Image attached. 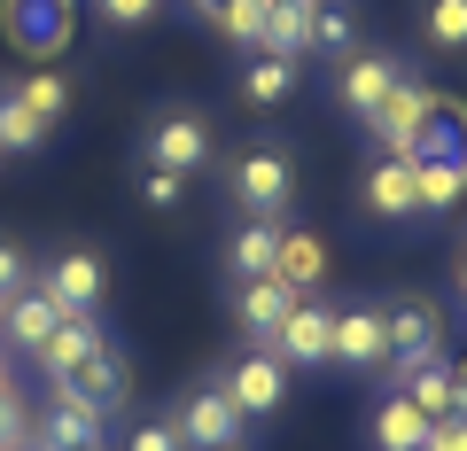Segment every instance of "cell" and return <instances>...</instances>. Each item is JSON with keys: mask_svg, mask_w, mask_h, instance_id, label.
I'll use <instances>...</instances> for the list:
<instances>
[{"mask_svg": "<svg viewBox=\"0 0 467 451\" xmlns=\"http://www.w3.org/2000/svg\"><path fill=\"white\" fill-rule=\"evenodd\" d=\"M0 24H8V39H16V55L55 63V55L70 47V32H78V0H8Z\"/></svg>", "mask_w": 467, "mask_h": 451, "instance_id": "1", "label": "cell"}, {"mask_svg": "<svg viewBox=\"0 0 467 451\" xmlns=\"http://www.w3.org/2000/svg\"><path fill=\"white\" fill-rule=\"evenodd\" d=\"M382 327H389V374L444 358V312H436V303L405 296V303H389V312H382Z\"/></svg>", "mask_w": 467, "mask_h": 451, "instance_id": "2", "label": "cell"}, {"mask_svg": "<svg viewBox=\"0 0 467 451\" xmlns=\"http://www.w3.org/2000/svg\"><path fill=\"white\" fill-rule=\"evenodd\" d=\"M281 366H327L335 358V312L327 303H312V296H296L288 303V319L273 327V343H265Z\"/></svg>", "mask_w": 467, "mask_h": 451, "instance_id": "3", "label": "cell"}, {"mask_svg": "<svg viewBox=\"0 0 467 451\" xmlns=\"http://www.w3.org/2000/svg\"><path fill=\"white\" fill-rule=\"evenodd\" d=\"M288 195H296V171H288L281 149H250L234 164V202H242V218H281Z\"/></svg>", "mask_w": 467, "mask_h": 451, "instance_id": "4", "label": "cell"}, {"mask_svg": "<svg viewBox=\"0 0 467 451\" xmlns=\"http://www.w3.org/2000/svg\"><path fill=\"white\" fill-rule=\"evenodd\" d=\"M398 78H405V63H398V55H358V47H350L343 63H335V101H343L350 118L367 125L374 109H382V94H389Z\"/></svg>", "mask_w": 467, "mask_h": 451, "instance_id": "5", "label": "cell"}, {"mask_svg": "<svg viewBox=\"0 0 467 451\" xmlns=\"http://www.w3.org/2000/svg\"><path fill=\"white\" fill-rule=\"evenodd\" d=\"M218 389L234 397V413H242V420H265L273 405L288 397V366L273 351H250V358H234V366H226V382H218Z\"/></svg>", "mask_w": 467, "mask_h": 451, "instance_id": "6", "label": "cell"}, {"mask_svg": "<svg viewBox=\"0 0 467 451\" xmlns=\"http://www.w3.org/2000/svg\"><path fill=\"white\" fill-rule=\"evenodd\" d=\"M149 164H156V171H180V179H195V171L211 164V125H202L195 109H171V118H156V133H149Z\"/></svg>", "mask_w": 467, "mask_h": 451, "instance_id": "7", "label": "cell"}, {"mask_svg": "<svg viewBox=\"0 0 467 451\" xmlns=\"http://www.w3.org/2000/svg\"><path fill=\"white\" fill-rule=\"evenodd\" d=\"M171 428H180L195 451H234L242 436H250V420L234 413V397H226V389H195V397L180 405V420H171Z\"/></svg>", "mask_w": 467, "mask_h": 451, "instance_id": "8", "label": "cell"}, {"mask_svg": "<svg viewBox=\"0 0 467 451\" xmlns=\"http://www.w3.org/2000/svg\"><path fill=\"white\" fill-rule=\"evenodd\" d=\"M327 366H343V374H374V366H389V327H382V312L374 303H350V312H335V358Z\"/></svg>", "mask_w": 467, "mask_h": 451, "instance_id": "9", "label": "cell"}, {"mask_svg": "<svg viewBox=\"0 0 467 451\" xmlns=\"http://www.w3.org/2000/svg\"><path fill=\"white\" fill-rule=\"evenodd\" d=\"M429 101H436V86H420V78H398V86L382 94V109L367 118V125H374V140H382L389 156H405V149H413V133L429 125Z\"/></svg>", "mask_w": 467, "mask_h": 451, "instance_id": "10", "label": "cell"}, {"mask_svg": "<svg viewBox=\"0 0 467 451\" xmlns=\"http://www.w3.org/2000/svg\"><path fill=\"white\" fill-rule=\"evenodd\" d=\"M94 351H109V343H101V327H94V312H63V319H55V334L39 343L32 358H39V374H47V382H70Z\"/></svg>", "mask_w": 467, "mask_h": 451, "instance_id": "11", "label": "cell"}, {"mask_svg": "<svg viewBox=\"0 0 467 451\" xmlns=\"http://www.w3.org/2000/svg\"><path fill=\"white\" fill-rule=\"evenodd\" d=\"M55 319H63V312H55V296H47V288H16V296H8V303H0V343H8V351H24V358H32L39 351V343H47V334H55Z\"/></svg>", "mask_w": 467, "mask_h": 451, "instance_id": "12", "label": "cell"}, {"mask_svg": "<svg viewBox=\"0 0 467 451\" xmlns=\"http://www.w3.org/2000/svg\"><path fill=\"white\" fill-rule=\"evenodd\" d=\"M39 288L55 296V312H94L101 303V257L94 250H63L47 272H39Z\"/></svg>", "mask_w": 467, "mask_h": 451, "instance_id": "13", "label": "cell"}, {"mask_svg": "<svg viewBox=\"0 0 467 451\" xmlns=\"http://www.w3.org/2000/svg\"><path fill=\"white\" fill-rule=\"evenodd\" d=\"M367 218H382V226L420 218V187H413V164H405V156H382V164L367 171Z\"/></svg>", "mask_w": 467, "mask_h": 451, "instance_id": "14", "label": "cell"}, {"mask_svg": "<svg viewBox=\"0 0 467 451\" xmlns=\"http://www.w3.org/2000/svg\"><path fill=\"white\" fill-rule=\"evenodd\" d=\"M327 8V0H319ZM312 0H265V16H257V55H288L296 63L304 47H312Z\"/></svg>", "mask_w": 467, "mask_h": 451, "instance_id": "15", "label": "cell"}, {"mask_svg": "<svg viewBox=\"0 0 467 451\" xmlns=\"http://www.w3.org/2000/svg\"><path fill=\"white\" fill-rule=\"evenodd\" d=\"M273 281H288L296 296H312L327 281V241L304 234V226H281V250H273Z\"/></svg>", "mask_w": 467, "mask_h": 451, "instance_id": "16", "label": "cell"}, {"mask_svg": "<svg viewBox=\"0 0 467 451\" xmlns=\"http://www.w3.org/2000/svg\"><path fill=\"white\" fill-rule=\"evenodd\" d=\"M288 303H296V288L265 272V281H242V303H234V319H242V327H250L257 343H273V327L288 319Z\"/></svg>", "mask_w": 467, "mask_h": 451, "instance_id": "17", "label": "cell"}, {"mask_svg": "<svg viewBox=\"0 0 467 451\" xmlns=\"http://www.w3.org/2000/svg\"><path fill=\"white\" fill-rule=\"evenodd\" d=\"M413 187H420V210H460V195H467V156H420L413 164Z\"/></svg>", "mask_w": 467, "mask_h": 451, "instance_id": "18", "label": "cell"}, {"mask_svg": "<svg viewBox=\"0 0 467 451\" xmlns=\"http://www.w3.org/2000/svg\"><path fill=\"white\" fill-rule=\"evenodd\" d=\"M374 444H382V451H420V444H429V413H420L405 389L382 397V405H374Z\"/></svg>", "mask_w": 467, "mask_h": 451, "instance_id": "19", "label": "cell"}, {"mask_svg": "<svg viewBox=\"0 0 467 451\" xmlns=\"http://www.w3.org/2000/svg\"><path fill=\"white\" fill-rule=\"evenodd\" d=\"M273 250H281V226H273V218H250V226L226 241L234 281H265V272H273Z\"/></svg>", "mask_w": 467, "mask_h": 451, "instance_id": "20", "label": "cell"}, {"mask_svg": "<svg viewBox=\"0 0 467 451\" xmlns=\"http://www.w3.org/2000/svg\"><path fill=\"white\" fill-rule=\"evenodd\" d=\"M288 94H296V63H288V55H257V63L242 70V101H250V109H281Z\"/></svg>", "mask_w": 467, "mask_h": 451, "instance_id": "21", "label": "cell"}, {"mask_svg": "<svg viewBox=\"0 0 467 451\" xmlns=\"http://www.w3.org/2000/svg\"><path fill=\"white\" fill-rule=\"evenodd\" d=\"M8 94H16L39 125H63V109H70V78H63V70H47V63H39V70H24V78L8 86Z\"/></svg>", "mask_w": 467, "mask_h": 451, "instance_id": "22", "label": "cell"}, {"mask_svg": "<svg viewBox=\"0 0 467 451\" xmlns=\"http://www.w3.org/2000/svg\"><path fill=\"white\" fill-rule=\"evenodd\" d=\"M398 389H405V397H413L429 420L460 413V397H451V374H444V358H429V366H405V374H398Z\"/></svg>", "mask_w": 467, "mask_h": 451, "instance_id": "23", "label": "cell"}, {"mask_svg": "<svg viewBox=\"0 0 467 451\" xmlns=\"http://www.w3.org/2000/svg\"><path fill=\"white\" fill-rule=\"evenodd\" d=\"M420 39L444 55H467V0H429L420 8Z\"/></svg>", "mask_w": 467, "mask_h": 451, "instance_id": "24", "label": "cell"}, {"mask_svg": "<svg viewBox=\"0 0 467 451\" xmlns=\"http://www.w3.org/2000/svg\"><path fill=\"white\" fill-rule=\"evenodd\" d=\"M47 133H55V125H39L16 94H0V149H8V156H16V149H39Z\"/></svg>", "mask_w": 467, "mask_h": 451, "instance_id": "25", "label": "cell"}, {"mask_svg": "<svg viewBox=\"0 0 467 451\" xmlns=\"http://www.w3.org/2000/svg\"><path fill=\"white\" fill-rule=\"evenodd\" d=\"M350 39H358V32H350L343 8H319V16H312V47L319 55H350Z\"/></svg>", "mask_w": 467, "mask_h": 451, "instance_id": "26", "label": "cell"}, {"mask_svg": "<svg viewBox=\"0 0 467 451\" xmlns=\"http://www.w3.org/2000/svg\"><path fill=\"white\" fill-rule=\"evenodd\" d=\"M94 8H101V24H117V32H133V24L164 16V0H94Z\"/></svg>", "mask_w": 467, "mask_h": 451, "instance_id": "27", "label": "cell"}, {"mask_svg": "<svg viewBox=\"0 0 467 451\" xmlns=\"http://www.w3.org/2000/svg\"><path fill=\"white\" fill-rule=\"evenodd\" d=\"M125 451H187V436L171 428V420H140V428L125 436Z\"/></svg>", "mask_w": 467, "mask_h": 451, "instance_id": "28", "label": "cell"}, {"mask_svg": "<svg viewBox=\"0 0 467 451\" xmlns=\"http://www.w3.org/2000/svg\"><path fill=\"white\" fill-rule=\"evenodd\" d=\"M140 195H149V210H171V202L187 195V179H180V171H156V164H149V179H140Z\"/></svg>", "mask_w": 467, "mask_h": 451, "instance_id": "29", "label": "cell"}, {"mask_svg": "<svg viewBox=\"0 0 467 451\" xmlns=\"http://www.w3.org/2000/svg\"><path fill=\"white\" fill-rule=\"evenodd\" d=\"M420 451H467V420H460V413L429 420V444H420Z\"/></svg>", "mask_w": 467, "mask_h": 451, "instance_id": "30", "label": "cell"}, {"mask_svg": "<svg viewBox=\"0 0 467 451\" xmlns=\"http://www.w3.org/2000/svg\"><path fill=\"white\" fill-rule=\"evenodd\" d=\"M16 288H32V265H24V250H8V241H0V303L16 296Z\"/></svg>", "mask_w": 467, "mask_h": 451, "instance_id": "31", "label": "cell"}, {"mask_svg": "<svg viewBox=\"0 0 467 451\" xmlns=\"http://www.w3.org/2000/svg\"><path fill=\"white\" fill-rule=\"evenodd\" d=\"M451 397H460V413H467V358L451 366Z\"/></svg>", "mask_w": 467, "mask_h": 451, "instance_id": "32", "label": "cell"}, {"mask_svg": "<svg viewBox=\"0 0 467 451\" xmlns=\"http://www.w3.org/2000/svg\"><path fill=\"white\" fill-rule=\"evenodd\" d=\"M63 451H101V444H63Z\"/></svg>", "mask_w": 467, "mask_h": 451, "instance_id": "33", "label": "cell"}, {"mask_svg": "<svg viewBox=\"0 0 467 451\" xmlns=\"http://www.w3.org/2000/svg\"><path fill=\"white\" fill-rule=\"evenodd\" d=\"M460 288H467V257H460Z\"/></svg>", "mask_w": 467, "mask_h": 451, "instance_id": "34", "label": "cell"}, {"mask_svg": "<svg viewBox=\"0 0 467 451\" xmlns=\"http://www.w3.org/2000/svg\"><path fill=\"white\" fill-rule=\"evenodd\" d=\"M0 451H16V444H0Z\"/></svg>", "mask_w": 467, "mask_h": 451, "instance_id": "35", "label": "cell"}, {"mask_svg": "<svg viewBox=\"0 0 467 451\" xmlns=\"http://www.w3.org/2000/svg\"><path fill=\"white\" fill-rule=\"evenodd\" d=\"M460 420H467V413H460Z\"/></svg>", "mask_w": 467, "mask_h": 451, "instance_id": "36", "label": "cell"}]
</instances>
